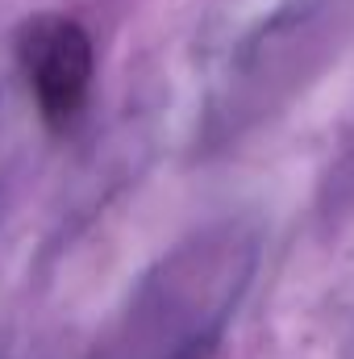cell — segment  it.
Returning <instances> with one entry per match:
<instances>
[{"label":"cell","mask_w":354,"mask_h":359,"mask_svg":"<svg viewBox=\"0 0 354 359\" xmlns=\"http://www.w3.org/2000/svg\"><path fill=\"white\" fill-rule=\"evenodd\" d=\"M21 72L38 109L50 121H67L80 113L92 84V42L71 17H38L21 29L17 42Z\"/></svg>","instance_id":"1"}]
</instances>
